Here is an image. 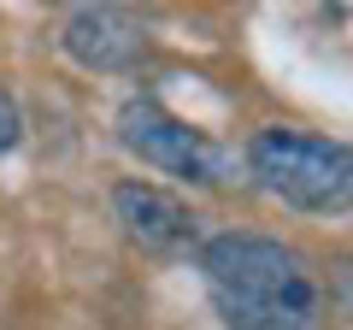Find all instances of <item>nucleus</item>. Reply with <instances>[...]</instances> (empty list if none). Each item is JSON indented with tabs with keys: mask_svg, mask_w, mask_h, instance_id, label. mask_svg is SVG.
<instances>
[{
	"mask_svg": "<svg viewBox=\"0 0 353 330\" xmlns=\"http://www.w3.org/2000/svg\"><path fill=\"white\" fill-rule=\"evenodd\" d=\"M194 266L224 330H324V289L294 242L265 230H218L201 236Z\"/></svg>",
	"mask_w": 353,
	"mask_h": 330,
	"instance_id": "obj_1",
	"label": "nucleus"
},
{
	"mask_svg": "<svg viewBox=\"0 0 353 330\" xmlns=\"http://www.w3.org/2000/svg\"><path fill=\"white\" fill-rule=\"evenodd\" d=\"M112 218L141 254H189V248H201V213L183 195L159 189L148 177L112 183Z\"/></svg>",
	"mask_w": 353,
	"mask_h": 330,
	"instance_id": "obj_4",
	"label": "nucleus"
},
{
	"mask_svg": "<svg viewBox=\"0 0 353 330\" xmlns=\"http://www.w3.org/2000/svg\"><path fill=\"white\" fill-rule=\"evenodd\" d=\"M59 48L71 53L83 71H101V77H124L148 59V24L124 6H71L59 18Z\"/></svg>",
	"mask_w": 353,
	"mask_h": 330,
	"instance_id": "obj_5",
	"label": "nucleus"
},
{
	"mask_svg": "<svg viewBox=\"0 0 353 330\" xmlns=\"http://www.w3.org/2000/svg\"><path fill=\"white\" fill-rule=\"evenodd\" d=\"M18 142H24V106H18V95L0 83V153H12Z\"/></svg>",
	"mask_w": 353,
	"mask_h": 330,
	"instance_id": "obj_6",
	"label": "nucleus"
},
{
	"mask_svg": "<svg viewBox=\"0 0 353 330\" xmlns=\"http://www.w3.org/2000/svg\"><path fill=\"white\" fill-rule=\"evenodd\" d=\"M248 177L259 183L271 201L294 206V213H347L353 201V153L341 136H318L301 124H265L241 148Z\"/></svg>",
	"mask_w": 353,
	"mask_h": 330,
	"instance_id": "obj_2",
	"label": "nucleus"
},
{
	"mask_svg": "<svg viewBox=\"0 0 353 330\" xmlns=\"http://www.w3.org/2000/svg\"><path fill=\"white\" fill-rule=\"evenodd\" d=\"M118 142L141 165L165 171V177H183V183H230L236 177V159L206 130H194L189 118H176L159 95H130L118 106Z\"/></svg>",
	"mask_w": 353,
	"mask_h": 330,
	"instance_id": "obj_3",
	"label": "nucleus"
}]
</instances>
